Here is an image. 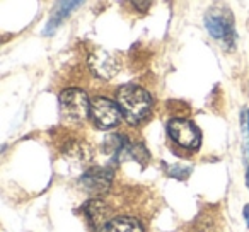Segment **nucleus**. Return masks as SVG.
I'll list each match as a JSON object with an SVG mask.
<instances>
[{
  "label": "nucleus",
  "mask_w": 249,
  "mask_h": 232,
  "mask_svg": "<svg viewBox=\"0 0 249 232\" xmlns=\"http://www.w3.org/2000/svg\"><path fill=\"white\" fill-rule=\"evenodd\" d=\"M118 104L123 111L126 122L135 125L140 123L152 107V97L143 87L126 84L118 90Z\"/></svg>",
  "instance_id": "1"
},
{
  "label": "nucleus",
  "mask_w": 249,
  "mask_h": 232,
  "mask_svg": "<svg viewBox=\"0 0 249 232\" xmlns=\"http://www.w3.org/2000/svg\"><path fill=\"white\" fill-rule=\"evenodd\" d=\"M60 111L69 122H84L90 113L89 97L82 89H65L60 94Z\"/></svg>",
  "instance_id": "2"
},
{
  "label": "nucleus",
  "mask_w": 249,
  "mask_h": 232,
  "mask_svg": "<svg viewBox=\"0 0 249 232\" xmlns=\"http://www.w3.org/2000/svg\"><path fill=\"white\" fill-rule=\"evenodd\" d=\"M205 26L208 33L215 39H220L225 45H234L235 29H234V18L225 7L210 9L205 16Z\"/></svg>",
  "instance_id": "3"
},
{
  "label": "nucleus",
  "mask_w": 249,
  "mask_h": 232,
  "mask_svg": "<svg viewBox=\"0 0 249 232\" xmlns=\"http://www.w3.org/2000/svg\"><path fill=\"white\" fill-rule=\"evenodd\" d=\"M79 5H80V2H58V4L55 5V11H53L52 19H50V24H48V28H46V33H52L53 29H55L56 26H58L60 22L73 11V9L79 7Z\"/></svg>",
  "instance_id": "9"
},
{
  "label": "nucleus",
  "mask_w": 249,
  "mask_h": 232,
  "mask_svg": "<svg viewBox=\"0 0 249 232\" xmlns=\"http://www.w3.org/2000/svg\"><path fill=\"white\" fill-rule=\"evenodd\" d=\"M97 232H143V227L139 220L130 217H116L113 220L104 222Z\"/></svg>",
  "instance_id": "8"
},
{
  "label": "nucleus",
  "mask_w": 249,
  "mask_h": 232,
  "mask_svg": "<svg viewBox=\"0 0 249 232\" xmlns=\"http://www.w3.org/2000/svg\"><path fill=\"white\" fill-rule=\"evenodd\" d=\"M248 184H249V173H248Z\"/></svg>",
  "instance_id": "14"
},
{
  "label": "nucleus",
  "mask_w": 249,
  "mask_h": 232,
  "mask_svg": "<svg viewBox=\"0 0 249 232\" xmlns=\"http://www.w3.org/2000/svg\"><path fill=\"white\" fill-rule=\"evenodd\" d=\"M111 181H113V173H111L109 169H104V167L89 169L80 178L82 188L87 193H92V195L106 193L111 186Z\"/></svg>",
  "instance_id": "7"
},
{
  "label": "nucleus",
  "mask_w": 249,
  "mask_h": 232,
  "mask_svg": "<svg viewBox=\"0 0 249 232\" xmlns=\"http://www.w3.org/2000/svg\"><path fill=\"white\" fill-rule=\"evenodd\" d=\"M90 118L99 128H113L121 122V107L111 99L96 97L90 103Z\"/></svg>",
  "instance_id": "4"
},
{
  "label": "nucleus",
  "mask_w": 249,
  "mask_h": 232,
  "mask_svg": "<svg viewBox=\"0 0 249 232\" xmlns=\"http://www.w3.org/2000/svg\"><path fill=\"white\" fill-rule=\"evenodd\" d=\"M87 63H89L90 72L96 77H99V79H106V80L113 79L120 72V62H118V58L113 53H109L107 50L103 48L94 50L89 55Z\"/></svg>",
  "instance_id": "6"
},
{
  "label": "nucleus",
  "mask_w": 249,
  "mask_h": 232,
  "mask_svg": "<svg viewBox=\"0 0 249 232\" xmlns=\"http://www.w3.org/2000/svg\"><path fill=\"white\" fill-rule=\"evenodd\" d=\"M86 215L94 225H101L104 218H106V205L101 200H90L86 205Z\"/></svg>",
  "instance_id": "10"
},
{
  "label": "nucleus",
  "mask_w": 249,
  "mask_h": 232,
  "mask_svg": "<svg viewBox=\"0 0 249 232\" xmlns=\"http://www.w3.org/2000/svg\"><path fill=\"white\" fill-rule=\"evenodd\" d=\"M248 116H249V113H248ZM248 130H249V118H248Z\"/></svg>",
  "instance_id": "13"
},
{
  "label": "nucleus",
  "mask_w": 249,
  "mask_h": 232,
  "mask_svg": "<svg viewBox=\"0 0 249 232\" xmlns=\"http://www.w3.org/2000/svg\"><path fill=\"white\" fill-rule=\"evenodd\" d=\"M167 132H169L171 139L176 143H179L184 149H198L201 142L200 130L196 128L195 123L184 118H173L167 123Z\"/></svg>",
  "instance_id": "5"
},
{
  "label": "nucleus",
  "mask_w": 249,
  "mask_h": 232,
  "mask_svg": "<svg viewBox=\"0 0 249 232\" xmlns=\"http://www.w3.org/2000/svg\"><path fill=\"white\" fill-rule=\"evenodd\" d=\"M133 5H135V7H150L149 2H133Z\"/></svg>",
  "instance_id": "11"
},
{
  "label": "nucleus",
  "mask_w": 249,
  "mask_h": 232,
  "mask_svg": "<svg viewBox=\"0 0 249 232\" xmlns=\"http://www.w3.org/2000/svg\"><path fill=\"white\" fill-rule=\"evenodd\" d=\"M244 217H246V220H248V225H249V205H246V207H244Z\"/></svg>",
  "instance_id": "12"
}]
</instances>
